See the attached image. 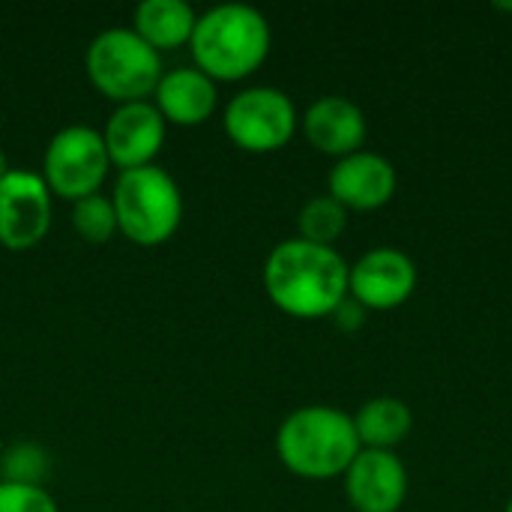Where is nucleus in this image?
I'll list each match as a JSON object with an SVG mask.
<instances>
[{
	"label": "nucleus",
	"instance_id": "aec40b11",
	"mask_svg": "<svg viewBox=\"0 0 512 512\" xmlns=\"http://www.w3.org/2000/svg\"><path fill=\"white\" fill-rule=\"evenodd\" d=\"M330 318H333V324H336L339 330H345V333H357V330L366 324L369 312H366V309H363V306H360V303H357V300L348 294V297L339 303V309H336Z\"/></svg>",
	"mask_w": 512,
	"mask_h": 512
},
{
	"label": "nucleus",
	"instance_id": "1a4fd4ad",
	"mask_svg": "<svg viewBox=\"0 0 512 512\" xmlns=\"http://www.w3.org/2000/svg\"><path fill=\"white\" fill-rule=\"evenodd\" d=\"M51 228V189L42 174L9 168L0 180V246L24 252Z\"/></svg>",
	"mask_w": 512,
	"mask_h": 512
},
{
	"label": "nucleus",
	"instance_id": "4be33fe9",
	"mask_svg": "<svg viewBox=\"0 0 512 512\" xmlns=\"http://www.w3.org/2000/svg\"><path fill=\"white\" fill-rule=\"evenodd\" d=\"M504 512H512V495H510V501H507V507H504Z\"/></svg>",
	"mask_w": 512,
	"mask_h": 512
},
{
	"label": "nucleus",
	"instance_id": "9d476101",
	"mask_svg": "<svg viewBox=\"0 0 512 512\" xmlns=\"http://www.w3.org/2000/svg\"><path fill=\"white\" fill-rule=\"evenodd\" d=\"M399 174L396 165L375 150H357L336 159L327 174V195H333L348 213L351 210H378L396 195Z\"/></svg>",
	"mask_w": 512,
	"mask_h": 512
},
{
	"label": "nucleus",
	"instance_id": "f03ea898",
	"mask_svg": "<svg viewBox=\"0 0 512 512\" xmlns=\"http://www.w3.org/2000/svg\"><path fill=\"white\" fill-rule=\"evenodd\" d=\"M360 450L354 417L333 405H303L276 432L279 462L303 480L345 477Z\"/></svg>",
	"mask_w": 512,
	"mask_h": 512
},
{
	"label": "nucleus",
	"instance_id": "2eb2a0df",
	"mask_svg": "<svg viewBox=\"0 0 512 512\" xmlns=\"http://www.w3.org/2000/svg\"><path fill=\"white\" fill-rule=\"evenodd\" d=\"M354 429H357V438H360L363 450H390V453H396V447L414 429V414L396 396H375V399L363 402L360 411L354 414Z\"/></svg>",
	"mask_w": 512,
	"mask_h": 512
},
{
	"label": "nucleus",
	"instance_id": "dca6fc26",
	"mask_svg": "<svg viewBox=\"0 0 512 512\" xmlns=\"http://www.w3.org/2000/svg\"><path fill=\"white\" fill-rule=\"evenodd\" d=\"M195 21L198 15L186 0H141L132 12V30L156 51L189 42Z\"/></svg>",
	"mask_w": 512,
	"mask_h": 512
},
{
	"label": "nucleus",
	"instance_id": "4468645a",
	"mask_svg": "<svg viewBox=\"0 0 512 512\" xmlns=\"http://www.w3.org/2000/svg\"><path fill=\"white\" fill-rule=\"evenodd\" d=\"M156 108L165 120L180 123V126H195L204 123L216 111V81L204 75L198 66H177L162 72L156 90Z\"/></svg>",
	"mask_w": 512,
	"mask_h": 512
},
{
	"label": "nucleus",
	"instance_id": "7ed1b4c3",
	"mask_svg": "<svg viewBox=\"0 0 512 512\" xmlns=\"http://www.w3.org/2000/svg\"><path fill=\"white\" fill-rule=\"evenodd\" d=\"M270 21L249 3H219L198 15L189 36L195 66L213 81H240L270 54Z\"/></svg>",
	"mask_w": 512,
	"mask_h": 512
},
{
	"label": "nucleus",
	"instance_id": "6e6552de",
	"mask_svg": "<svg viewBox=\"0 0 512 512\" xmlns=\"http://www.w3.org/2000/svg\"><path fill=\"white\" fill-rule=\"evenodd\" d=\"M417 264L396 246H375L363 252L348 270V294L366 312H390L411 300L417 288Z\"/></svg>",
	"mask_w": 512,
	"mask_h": 512
},
{
	"label": "nucleus",
	"instance_id": "9b49d317",
	"mask_svg": "<svg viewBox=\"0 0 512 512\" xmlns=\"http://www.w3.org/2000/svg\"><path fill=\"white\" fill-rule=\"evenodd\" d=\"M345 498L357 512H399L408 498V468L390 450H360L345 471Z\"/></svg>",
	"mask_w": 512,
	"mask_h": 512
},
{
	"label": "nucleus",
	"instance_id": "39448f33",
	"mask_svg": "<svg viewBox=\"0 0 512 512\" xmlns=\"http://www.w3.org/2000/svg\"><path fill=\"white\" fill-rule=\"evenodd\" d=\"M87 78L117 105L141 102L162 78V54L132 27H108L96 33L84 54Z\"/></svg>",
	"mask_w": 512,
	"mask_h": 512
},
{
	"label": "nucleus",
	"instance_id": "20e7f679",
	"mask_svg": "<svg viewBox=\"0 0 512 512\" xmlns=\"http://www.w3.org/2000/svg\"><path fill=\"white\" fill-rule=\"evenodd\" d=\"M111 204L117 213V228L138 246L165 243L183 219L180 186L159 165L120 171L114 180Z\"/></svg>",
	"mask_w": 512,
	"mask_h": 512
},
{
	"label": "nucleus",
	"instance_id": "f8f14e48",
	"mask_svg": "<svg viewBox=\"0 0 512 512\" xmlns=\"http://www.w3.org/2000/svg\"><path fill=\"white\" fill-rule=\"evenodd\" d=\"M165 123L168 120L147 99L117 105L105 123V132H102L105 147H108V159L114 165H120L123 171L153 165V156L165 144Z\"/></svg>",
	"mask_w": 512,
	"mask_h": 512
},
{
	"label": "nucleus",
	"instance_id": "6ab92c4d",
	"mask_svg": "<svg viewBox=\"0 0 512 512\" xmlns=\"http://www.w3.org/2000/svg\"><path fill=\"white\" fill-rule=\"evenodd\" d=\"M0 512H60L39 483L0 480Z\"/></svg>",
	"mask_w": 512,
	"mask_h": 512
},
{
	"label": "nucleus",
	"instance_id": "f257e3e1",
	"mask_svg": "<svg viewBox=\"0 0 512 512\" xmlns=\"http://www.w3.org/2000/svg\"><path fill=\"white\" fill-rule=\"evenodd\" d=\"M348 270L336 246H318L303 237L282 240L264 261V291L276 309L291 318H330L348 297Z\"/></svg>",
	"mask_w": 512,
	"mask_h": 512
},
{
	"label": "nucleus",
	"instance_id": "423d86ee",
	"mask_svg": "<svg viewBox=\"0 0 512 512\" xmlns=\"http://www.w3.org/2000/svg\"><path fill=\"white\" fill-rule=\"evenodd\" d=\"M228 138L249 153H273L282 150L297 132V108L294 99L270 84H255L228 99L222 114Z\"/></svg>",
	"mask_w": 512,
	"mask_h": 512
},
{
	"label": "nucleus",
	"instance_id": "412c9836",
	"mask_svg": "<svg viewBox=\"0 0 512 512\" xmlns=\"http://www.w3.org/2000/svg\"><path fill=\"white\" fill-rule=\"evenodd\" d=\"M6 174H9V165H6V153L0 150V180H3Z\"/></svg>",
	"mask_w": 512,
	"mask_h": 512
},
{
	"label": "nucleus",
	"instance_id": "a211bd4d",
	"mask_svg": "<svg viewBox=\"0 0 512 512\" xmlns=\"http://www.w3.org/2000/svg\"><path fill=\"white\" fill-rule=\"evenodd\" d=\"M72 225L75 231L87 240V243H105L111 240V234L117 231V213L108 195H87L78 198L72 207Z\"/></svg>",
	"mask_w": 512,
	"mask_h": 512
},
{
	"label": "nucleus",
	"instance_id": "0eeeda50",
	"mask_svg": "<svg viewBox=\"0 0 512 512\" xmlns=\"http://www.w3.org/2000/svg\"><path fill=\"white\" fill-rule=\"evenodd\" d=\"M108 147L102 132L84 123L63 126L45 147L42 156V180L60 198H87L99 192L108 174Z\"/></svg>",
	"mask_w": 512,
	"mask_h": 512
},
{
	"label": "nucleus",
	"instance_id": "f3484780",
	"mask_svg": "<svg viewBox=\"0 0 512 512\" xmlns=\"http://www.w3.org/2000/svg\"><path fill=\"white\" fill-rule=\"evenodd\" d=\"M300 237L318 246H336V240L348 228V210L333 195H315L300 207L297 216Z\"/></svg>",
	"mask_w": 512,
	"mask_h": 512
},
{
	"label": "nucleus",
	"instance_id": "ddd939ff",
	"mask_svg": "<svg viewBox=\"0 0 512 512\" xmlns=\"http://www.w3.org/2000/svg\"><path fill=\"white\" fill-rule=\"evenodd\" d=\"M300 123H303L309 144L318 153H327L336 159L363 150L366 135H369V123H366L363 108L357 102H351L348 96H339V93L318 96L306 108Z\"/></svg>",
	"mask_w": 512,
	"mask_h": 512
}]
</instances>
